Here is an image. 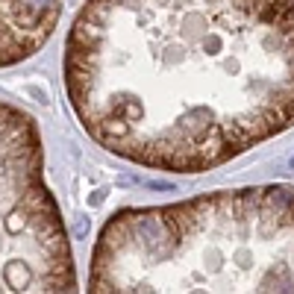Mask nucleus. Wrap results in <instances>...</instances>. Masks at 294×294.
I'll return each mask as SVG.
<instances>
[{
	"label": "nucleus",
	"instance_id": "obj_1",
	"mask_svg": "<svg viewBox=\"0 0 294 294\" xmlns=\"http://www.w3.org/2000/svg\"><path fill=\"white\" fill-rule=\"evenodd\" d=\"M62 74L100 147L203 174L294 127V0H85Z\"/></svg>",
	"mask_w": 294,
	"mask_h": 294
},
{
	"label": "nucleus",
	"instance_id": "obj_2",
	"mask_svg": "<svg viewBox=\"0 0 294 294\" xmlns=\"http://www.w3.org/2000/svg\"><path fill=\"white\" fill-rule=\"evenodd\" d=\"M88 292L294 294V188L244 186L115 212L97 236Z\"/></svg>",
	"mask_w": 294,
	"mask_h": 294
},
{
	"label": "nucleus",
	"instance_id": "obj_3",
	"mask_svg": "<svg viewBox=\"0 0 294 294\" xmlns=\"http://www.w3.org/2000/svg\"><path fill=\"white\" fill-rule=\"evenodd\" d=\"M77 268L35 118L0 103V294H71Z\"/></svg>",
	"mask_w": 294,
	"mask_h": 294
},
{
	"label": "nucleus",
	"instance_id": "obj_4",
	"mask_svg": "<svg viewBox=\"0 0 294 294\" xmlns=\"http://www.w3.org/2000/svg\"><path fill=\"white\" fill-rule=\"evenodd\" d=\"M62 9L65 0H0V68L38 53L50 41Z\"/></svg>",
	"mask_w": 294,
	"mask_h": 294
},
{
	"label": "nucleus",
	"instance_id": "obj_5",
	"mask_svg": "<svg viewBox=\"0 0 294 294\" xmlns=\"http://www.w3.org/2000/svg\"><path fill=\"white\" fill-rule=\"evenodd\" d=\"M292 165H294V162H292Z\"/></svg>",
	"mask_w": 294,
	"mask_h": 294
}]
</instances>
